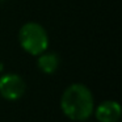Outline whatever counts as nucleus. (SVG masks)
I'll return each instance as SVG.
<instances>
[{
    "mask_svg": "<svg viewBox=\"0 0 122 122\" xmlns=\"http://www.w3.org/2000/svg\"><path fill=\"white\" fill-rule=\"evenodd\" d=\"M61 109L64 116L72 121H87L95 109V100L91 89L81 83L68 85L61 97Z\"/></svg>",
    "mask_w": 122,
    "mask_h": 122,
    "instance_id": "nucleus-1",
    "label": "nucleus"
},
{
    "mask_svg": "<svg viewBox=\"0 0 122 122\" xmlns=\"http://www.w3.org/2000/svg\"><path fill=\"white\" fill-rule=\"evenodd\" d=\"M21 49L30 55L38 56L49 47V34L41 24L36 21L25 22L19 30Z\"/></svg>",
    "mask_w": 122,
    "mask_h": 122,
    "instance_id": "nucleus-2",
    "label": "nucleus"
},
{
    "mask_svg": "<svg viewBox=\"0 0 122 122\" xmlns=\"http://www.w3.org/2000/svg\"><path fill=\"white\" fill-rule=\"evenodd\" d=\"M26 92V83L22 76L13 72L4 74L0 77V96L8 101H16Z\"/></svg>",
    "mask_w": 122,
    "mask_h": 122,
    "instance_id": "nucleus-3",
    "label": "nucleus"
},
{
    "mask_svg": "<svg viewBox=\"0 0 122 122\" xmlns=\"http://www.w3.org/2000/svg\"><path fill=\"white\" fill-rule=\"evenodd\" d=\"M121 105L113 100L102 101L95 112L98 122H118L121 119Z\"/></svg>",
    "mask_w": 122,
    "mask_h": 122,
    "instance_id": "nucleus-4",
    "label": "nucleus"
},
{
    "mask_svg": "<svg viewBox=\"0 0 122 122\" xmlns=\"http://www.w3.org/2000/svg\"><path fill=\"white\" fill-rule=\"evenodd\" d=\"M59 66H61V58L55 53H50L46 50L37 58V67L46 75H53L59 68Z\"/></svg>",
    "mask_w": 122,
    "mask_h": 122,
    "instance_id": "nucleus-5",
    "label": "nucleus"
}]
</instances>
